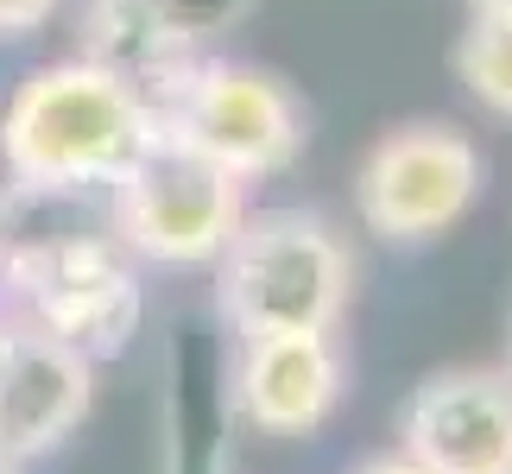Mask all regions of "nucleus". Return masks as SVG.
<instances>
[{
  "mask_svg": "<svg viewBox=\"0 0 512 474\" xmlns=\"http://www.w3.org/2000/svg\"><path fill=\"white\" fill-rule=\"evenodd\" d=\"M159 140V108L89 57L32 70L0 114V165L26 196L114 190Z\"/></svg>",
  "mask_w": 512,
  "mask_h": 474,
  "instance_id": "obj_1",
  "label": "nucleus"
},
{
  "mask_svg": "<svg viewBox=\"0 0 512 474\" xmlns=\"http://www.w3.org/2000/svg\"><path fill=\"white\" fill-rule=\"evenodd\" d=\"M0 316L83 348L89 361H114L146 316L140 260L95 228L0 241Z\"/></svg>",
  "mask_w": 512,
  "mask_h": 474,
  "instance_id": "obj_2",
  "label": "nucleus"
},
{
  "mask_svg": "<svg viewBox=\"0 0 512 474\" xmlns=\"http://www.w3.org/2000/svg\"><path fill=\"white\" fill-rule=\"evenodd\" d=\"M215 291L241 342L279 329H336L354 298V253L317 209H260L215 260Z\"/></svg>",
  "mask_w": 512,
  "mask_h": 474,
  "instance_id": "obj_3",
  "label": "nucleus"
},
{
  "mask_svg": "<svg viewBox=\"0 0 512 474\" xmlns=\"http://www.w3.org/2000/svg\"><path fill=\"white\" fill-rule=\"evenodd\" d=\"M247 222V184L209 158L159 140L108 190V228L140 266L196 272L215 266Z\"/></svg>",
  "mask_w": 512,
  "mask_h": 474,
  "instance_id": "obj_4",
  "label": "nucleus"
},
{
  "mask_svg": "<svg viewBox=\"0 0 512 474\" xmlns=\"http://www.w3.org/2000/svg\"><path fill=\"white\" fill-rule=\"evenodd\" d=\"M159 127H165L171 146L209 158L215 171L241 177V184L279 177L304 146L298 95L272 70L222 64V57H203V64L184 76V89L165 102Z\"/></svg>",
  "mask_w": 512,
  "mask_h": 474,
  "instance_id": "obj_5",
  "label": "nucleus"
},
{
  "mask_svg": "<svg viewBox=\"0 0 512 474\" xmlns=\"http://www.w3.org/2000/svg\"><path fill=\"white\" fill-rule=\"evenodd\" d=\"M481 196V152L443 121L392 127L367 146L354 171V209L367 234L392 247H424L449 234Z\"/></svg>",
  "mask_w": 512,
  "mask_h": 474,
  "instance_id": "obj_6",
  "label": "nucleus"
},
{
  "mask_svg": "<svg viewBox=\"0 0 512 474\" xmlns=\"http://www.w3.org/2000/svg\"><path fill=\"white\" fill-rule=\"evenodd\" d=\"M348 392V354L336 329L247 335L234 354V411L260 437H317Z\"/></svg>",
  "mask_w": 512,
  "mask_h": 474,
  "instance_id": "obj_7",
  "label": "nucleus"
},
{
  "mask_svg": "<svg viewBox=\"0 0 512 474\" xmlns=\"http://www.w3.org/2000/svg\"><path fill=\"white\" fill-rule=\"evenodd\" d=\"M437 474H512V373L506 367H443L411 392L405 437Z\"/></svg>",
  "mask_w": 512,
  "mask_h": 474,
  "instance_id": "obj_8",
  "label": "nucleus"
},
{
  "mask_svg": "<svg viewBox=\"0 0 512 474\" xmlns=\"http://www.w3.org/2000/svg\"><path fill=\"white\" fill-rule=\"evenodd\" d=\"M95 367L83 348L57 335L7 323V361H0V449L26 468L64 449L95 411Z\"/></svg>",
  "mask_w": 512,
  "mask_h": 474,
  "instance_id": "obj_9",
  "label": "nucleus"
},
{
  "mask_svg": "<svg viewBox=\"0 0 512 474\" xmlns=\"http://www.w3.org/2000/svg\"><path fill=\"white\" fill-rule=\"evenodd\" d=\"M203 38L184 32L159 0H95L89 13V64L114 70L127 89H140L152 108L184 89V76L203 64Z\"/></svg>",
  "mask_w": 512,
  "mask_h": 474,
  "instance_id": "obj_10",
  "label": "nucleus"
},
{
  "mask_svg": "<svg viewBox=\"0 0 512 474\" xmlns=\"http://www.w3.org/2000/svg\"><path fill=\"white\" fill-rule=\"evenodd\" d=\"M456 76L487 114L512 121V13H475L456 38Z\"/></svg>",
  "mask_w": 512,
  "mask_h": 474,
  "instance_id": "obj_11",
  "label": "nucleus"
},
{
  "mask_svg": "<svg viewBox=\"0 0 512 474\" xmlns=\"http://www.w3.org/2000/svg\"><path fill=\"white\" fill-rule=\"evenodd\" d=\"M57 13V0H0V38H32Z\"/></svg>",
  "mask_w": 512,
  "mask_h": 474,
  "instance_id": "obj_12",
  "label": "nucleus"
},
{
  "mask_svg": "<svg viewBox=\"0 0 512 474\" xmlns=\"http://www.w3.org/2000/svg\"><path fill=\"white\" fill-rule=\"evenodd\" d=\"M348 474H437V468L418 462L411 449H386V456H367L361 468H348Z\"/></svg>",
  "mask_w": 512,
  "mask_h": 474,
  "instance_id": "obj_13",
  "label": "nucleus"
},
{
  "mask_svg": "<svg viewBox=\"0 0 512 474\" xmlns=\"http://www.w3.org/2000/svg\"><path fill=\"white\" fill-rule=\"evenodd\" d=\"M475 13H512V0H468Z\"/></svg>",
  "mask_w": 512,
  "mask_h": 474,
  "instance_id": "obj_14",
  "label": "nucleus"
},
{
  "mask_svg": "<svg viewBox=\"0 0 512 474\" xmlns=\"http://www.w3.org/2000/svg\"><path fill=\"white\" fill-rule=\"evenodd\" d=\"M0 474H19V462L7 456V449H0Z\"/></svg>",
  "mask_w": 512,
  "mask_h": 474,
  "instance_id": "obj_15",
  "label": "nucleus"
},
{
  "mask_svg": "<svg viewBox=\"0 0 512 474\" xmlns=\"http://www.w3.org/2000/svg\"><path fill=\"white\" fill-rule=\"evenodd\" d=\"M0 361H7V316H0Z\"/></svg>",
  "mask_w": 512,
  "mask_h": 474,
  "instance_id": "obj_16",
  "label": "nucleus"
}]
</instances>
